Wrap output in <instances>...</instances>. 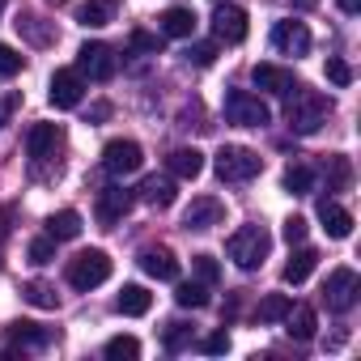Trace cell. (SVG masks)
Listing matches in <instances>:
<instances>
[{
	"label": "cell",
	"instance_id": "obj_26",
	"mask_svg": "<svg viewBox=\"0 0 361 361\" xmlns=\"http://www.w3.org/2000/svg\"><path fill=\"white\" fill-rule=\"evenodd\" d=\"M174 302L188 306V310H200V306H209V285L204 281H178L174 285Z\"/></svg>",
	"mask_w": 361,
	"mask_h": 361
},
{
	"label": "cell",
	"instance_id": "obj_7",
	"mask_svg": "<svg viewBox=\"0 0 361 361\" xmlns=\"http://www.w3.org/2000/svg\"><path fill=\"white\" fill-rule=\"evenodd\" d=\"M357 293H361V281H357V272H353V268H336V272L327 276V285H323V298H327V310H336V314H344V310H353V302H357Z\"/></svg>",
	"mask_w": 361,
	"mask_h": 361
},
{
	"label": "cell",
	"instance_id": "obj_11",
	"mask_svg": "<svg viewBox=\"0 0 361 361\" xmlns=\"http://www.w3.org/2000/svg\"><path fill=\"white\" fill-rule=\"evenodd\" d=\"M213 35L221 43H243L247 39V13L238 5H217L213 9Z\"/></svg>",
	"mask_w": 361,
	"mask_h": 361
},
{
	"label": "cell",
	"instance_id": "obj_45",
	"mask_svg": "<svg viewBox=\"0 0 361 361\" xmlns=\"http://www.w3.org/2000/svg\"><path fill=\"white\" fill-rule=\"evenodd\" d=\"M340 9H344V13L353 18V13H361V0H340Z\"/></svg>",
	"mask_w": 361,
	"mask_h": 361
},
{
	"label": "cell",
	"instance_id": "obj_34",
	"mask_svg": "<svg viewBox=\"0 0 361 361\" xmlns=\"http://www.w3.org/2000/svg\"><path fill=\"white\" fill-rule=\"evenodd\" d=\"M26 255H30V264H39V268L51 264V259H56V238H35V243L26 247Z\"/></svg>",
	"mask_w": 361,
	"mask_h": 361
},
{
	"label": "cell",
	"instance_id": "obj_14",
	"mask_svg": "<svg viewBox=\"0 0 361 361\" xmlns=\"http://www.w3.org/2000/svg\"><path fill=\"white\" fill-rule=\"evenodd\" d=\"M132 204H136V196H132L128 188H106V192L98 196V209H94V213H98V221H102V226H115L119 217H128V213H132Z\"/></svg>",
	"mask_w": 361,
	"mask_h": 361
},
{
	"label": "cell",
	"instance_id": "obj_6",
	"mask_svg": "<svg viewBox=\"0 0 361 361\" xmlns=\"http://www.w3.org/2000/svg\"><path fill=\"white\" fill-rule=\"evenodd\" d=\"M81 94H85V77L77 68H56L51 73V85H47V98L56 111H73L81 106Z\"/></svg>",
	"mask_w": 361,
	"mask_h": 361
},
{
	"label": "cell",
	"instance_id": "obj_40",
	"mask_svg": "<svg viewBox=\"0 0 361 361\" xmlns=\"http://www.w3.org/2000/svg\"><path fill=\"white\" fill-rule=\"evenodd\" d=\"M132 47H136V51H153V56H157L161 39H157V35H145V30H132Z\"/></svg>",
	"mask_w": 361,
	"mask_h": 361
},
{
	"label": "cell",
	"instance_id": "obj_4",
	"mask_svg": "<svg viewBox=\"0 0 361 361\" xmlns=\"http://www.w3.org/2000/svg\"><path fill=\"white\" fill-rule=\"evenodd\" d=\"M226 119L238 123V128H268L272 111H268V102H264L259 94H251V90H230V94H226Z\"/></svg>",
	"mask_w": 361,
	"mask_h": 361
},
{
	"label": "cell",
	"instance_id": "obj_41",
	"mask_svg": "<svg viewBox=\"0 0 361 361\" xmlns=\"http://www.w3.org/2000/svg\"><path fill=\"white\" fill-rule=\"evenodd\" d=\"M306 238V217H289L285 221V243L293 247V243H302Z\"/></svg>",
	"mask_w": 361,
	"mask_h": 361
},
{
	"label": "cell",
	"instance_id": "obj_3",
	"mask_svg": "<svg viewBox=\"0 0 361 361\" xmlns=\"http://www.w3.org/2000/svg\"><path fill=\"white\" fill-rule=\"evenodd\" d=\"M259 170H264V157L247 145H226L217 153V178L221 183H251Z\"/></svg>",
	"mask_w": 361,
	"mask_h": 361
},
{
	"label": "cell",
	"instance_id": "obj_43",
	"mask_svg": "<svg viewBox=\"0 0 361 361\" xmlns=\"http://www.w3.org/2000/svg\"><path fill=\"white\" fill-rule=\"evenodd\" d=\"M226 348H230V336H226V331H213V336L204 340V353H226Z\"/></svg>",
	"mask_w": 361,
	"mask_h": 361
},
{
	"label": "cell",
	"instance_id": "obj_27",
	"mask_svg": "<svg viewBox=\"0 0 361 361\" xmlns=\"http://www.w3.org/2000/svg\"><path fill=\"white\" fill-rule=\"evenodd\" d=\"M289 306H293V298H289V293H268V298H259L255 319H259V323H281V319L289 314Z\"/></svg>",
	"mask_w": 361,
	"mask_h": 361
},
{
	"label": "cell",
	"instance_id": "obj_36",
	"mask_svg": "<svg viewBox=\"0 0 361 361\" xmlns=\"http://www.w3.org/2000/svg\"><path fill=\"white\" fill-rule=\"evenodd\" d=\"M213 60H217V43H192V47H188V64L209 68Z\"/></svg>",
	"mask_w": 361,
	"mask_h": 361
},
{
	"label": "cell",
	"instance_id": "obj_18",
	"mask_svg": "<svg viewBox=\"0 0 361 361\" xmlns=\"http://www.w3.org/2000/svg\"><path fill=\"white\" fill-rule=\"evenodd\" d=\"M56 145H60V128H56V123H35V128L26 132V153H30L35 161L51 157Z\"/></svg>",
	"mask_w": 361,
	"mask_h": 361
},
{
	"label": "cell",
	"instance_id": "obj_19",
	"mask_svg": "<svg viewBox=\"0 0 361 361\" xmlns=\"http://www.w3.org/2000/svg\"><path fill=\"white\" fill-rule=\"evenodd\" d=\"M149 306H153V293H149L145 285H123V289H119V298H115V310H119V314H128V319L149 314Z\"/></svg>",
	"mask_w": 361,
	"mask_h": 361
},
{
	"label": "cell",
	"instance_id": "obj_20",
	"mask_svg": "<svg viewBox=\"0 0 361 361\" xmlns=\"http://www.w3.org/2000/svg\"><path fill=\"white\" fill-rule=\"evenodd\" d=\"M140 200L145 204H153V209H170L174 200H178V192H174V178H145L140 183Z\"/></svg>",
	"mask_w": 361,
	"mask_h": 361
},
{
	"label": "cell",
	"instance_id": "obj_38",
	"mask_svg": "<svg viewBox=\"0 0 361 361\" xmlns=\"http://www.w3.org/2000/svg\"><path fill=\"white\" fill-rule=\"evenodd\" d=\"M39 22H43V18H18L13 26H18V30H26V35H30V39H35L39 47H47V43H51V35H47V30H43Z\"/></svg>",
	"mask_w": 361,
	"mask_h": 361
},
{
	"label": "cell",
	"instance_id": "obj_2",
	"mask_svg": "<svg viewBox=\"0 0 361 361\" xmlns=\"http://www.w3.org/2000/svg\"><path fill=\"white\" fill-rule=\"evenodd\" d=\"M226 251H230V259L243 268V272H251V268H259L268 255H272V234L264 230V226H243V230H234L230 234V243H226Z\"/></svg>",
	"mask_w": 361,
	"mask_h": 361
},
{
	"label": "cell",
	"instance_id": "obj_13",
	"mask_svg": "<svg viewBox=\"0 0 361 361\" xmlns=\"http://www.w3.org/2000/svg\"><path fill=\"white\" fill-rule=\"evenodd\" d=\"M221 217H226V209H221V200H217V196H196V200H192V209L183 213V226H188V230H196V234H204V230L221 226Z\"/></svg>",
	"mask_w": 361,
	"mask_h": 361
},
{
	"label": "cell",
	"instance_id": "obj_28",
	"mask_svg": "<svg viewBox=\"0 0 361 361\" xmlns=\"http://www.w3.org/2000/svg\"><path fill=\"white\" fill-rule=\"evenodd\" d=\"M310 188H314V170L306 161H298V166L285 170V192L289 196H310Z\"/></svg>",
	"mask_w": 361,
	"mask_h": 361
},
{
	"label": "cell",
	"instance_id": "obj_37",
	"mask_svg": "<svg viewBox=\"0 0 361 361\" xmlns=\"http://www.w3.org/2000/svg\"><path fill=\"white\" fill-rule=\"evenodd\" d=\"M192 264H196V276H200L204 285H217V281H221V264H217L213 255H196Z\"/></svg>",
	"mask_w": 361,
	"mask_h": 361
},
{
	"label": "cell",
	"instance_id": "obj_8",
	"mask_svg": "<svg viewBox=\"0 0 361 361\" xmlns=\"http://www.w3.org/2000/svg\"><path fill=\"white\" fill-rule=\"evenodd\" d=\"M102 166H106V174H115V178L136 174V170L145 166V149H140L136 140H111V145L102 149Z\"/></svg>",
	"mask_w": 361,
	"mask_h": 361
},
{
	"label": "cell",
	"instance_id": "obj_35",
	"mask_svg": "<svg viewBox=\"0 0 361 361\" xmlns=\"http://www.w3.org/2000/svg\"><path fill=\"white\" fill-rule=\"evenodd\" d=\"M348 183V157H327V188L340 192Z\"/></svg>",
	"mask_w": 361,
	"mask_h": 361
},
{
	"label": "cell",
	"instance_id": "obj_23",
	"mask_svg": "<svg viewBox=\"0 0 361 361\" xmlns=\"http://www.w3.org/2000/svg\"><path fill=\"white\" fill-rule=\"evenodd\" d=\"M77 234H81V213H77V209H60V213L47 217V238L68 243V238H77Z\"/></svg>",
	"mask_w": 361,
	"mask_h": 361
},
{
	"label": "cell",
	"instance_id": "obj_9",
	"mask_svg": "<svg viewBox=\"0 0 361 361\" xmlns=\"http://www.w3.org/2000/svg\"><path fill=\"white\" fill-rule=\"evenodd\" d=\"M77 73L90 81H111L115 77V51L106 43H85L77 51Z\"/></svg>",
	"mask_w": 361,
	"mask_h": 361
},
{
	"label": "cell",
	"instance_id": "obj_12",
	"mask_svg": "<svg viewBox=\"0 0 361 361\" xmlns=\"http://www.w3.org/2000/svg\"><path fill=\"white\" fill-rule=\"evenodd\" d=\"M272 47L276 51H285V56H306L310 51V30L302 26V22H276L272 26Z\"/></svg>",
	"mask_w": 361,
	"mask_h": 361
},
{
	"label": "cell",
	"instance_id": "obj_29",
	"mask_svg": "<svg viewBox=\"0 0 361 361\" xmlns=\"http://www.w3.org/2000/svg\"><path fill=\"white\" fill-rule=\"evenodd\" d=\"M22 298H26L30 306H39V310H56V306H60L56 289H51V285H43V281H26V285H22Z\"/></svg>",
	"mask_w": 361,
	"mask_h": 361
},
{
	"label": "cell",
	"instance_id": "obj_30",
	"mask_svg": "<svg viewBox=\"0 0 361 361\" xmlns=\"http://www.w3.org/2000/svg\"><path fill=\"white\" fill-rule=\"evenodd\" d=\"M77 22H81L85 30H98V26L111 22V5H106V0H85V5L77 9Z\"/></svg>",
	"mask_w": 361,
	"mask_h": 361
},
{
	"label": "cell",
	"instance_id": "obj_33",
	"mask_svg": "<svg viewBox=\"0 0 361 361\" xmlns=\"http://www.w3.org/2000/svg\"><path fill=\"white\" fill-rule=\"evenodd\" d=\"M22 64H26V56H22V51H13L9 43H0V77H18V73H22Z\"/></svg>",
	"mask_w": 361,
	"mask_h": 361
},
{
	"label": "cell",
	"instance_id": "obj_24",
	"mask_svg": "<svg viewBox=\"0 0 361 361\" xmlns=\"http://www.w3.org/2000/svg\"><path fill=\"white\" fill-rule=\"evenodd\" d=\"M314 264H319V251H314V247H298V251L289 255V264H285V285H302V281L314 272Z\"/></svg>",
	"mask_w": 361,
	"mask_h": 361
},
{
	"label": "cell",
	"instance_id": "obj_39",
	"mask_svg": "<svg viewBox=\"0 0 361 361\" xmlns=\"http://www.w3.org/2000/svg\"><path fill=\"white\" fill-rule=\"evenodd\" d=\"M188 323H166V348H183L188 344Z\"/></svg>",
	"mask_w": 361,
	"mask_h": 361
},
{
	"label": "cell",
	"instance_id": "obj_31",
	"mask_svg": "<svg viewBox=\"0 0 361 361\" xmlns=\"http://www.w3.org/2000/svg\"><path fill=\"white\" fill-rule=\"evenodd\" d=\"M102 353H106L111 361H123V357L132 361V357H140V340H136V336H115V340H106Z\"/></svg>",
	"mask_w": 361,
	"mask_h": 361
},
{
	"label": "cell",
	"instance_id": "obj_17",
	"mask_svg": "<svg viewBox=\"0 0 361 361\" xmlns=\"http://www.w3.org/2000/svg\"><path fill=\"white\" fill-rule=\"evenodd\" d=\"M157 26H161L166 39H192V35H196V13L183 9V5H174V9H166V13L157 18Z\"/></svg>",
	"mask_w": 361,
	"mask_h": 361
},
{
	"label": "cell",
	"instance_id": "obj_1",
	"mask_svg": "<svg viewBox=\"0 0 361 361\" xmlns=\"http://www.w3.org/2000/svg\"><path fill=\"white\" fill-rule=\"evenodd\" d=\"M327 115H331V98H327V94H319V90H302V85L289 94L285 123H289L298 136H314V132L327 123Z\"/></svg>",
	"mask_w": 361,
	"mask_h": 361
},
{
	"label": "cell",
	"instance_id": "obj_21",
	"mask_svg": "<svg viewBox=\"0 0 361 361\" xmlns=\"http://www.w3.org/2000/svg\"><path fill=\"white\" fill-rule=\"evenodd\" d=\"M9 344H22V348H47V344H51V331H43V327L30 323V319H18V323H9Z\"/></svg>",
	"mask_w": 361,
	"mask_h": 361
},
{
	"label": "cell",
	"instance_id": "obj_42",
	"mask_svg": "<svg viewBox=\"0 0 361 361\" xmlns=\"http://www.w3.org/2000/svg\"><path fill=\"white\" fill-rule=\"evenodd\" d=\"M13 111H18V94H0V128L13 119Z\"/></svg>",
	"mask_w": 361,
	"mask_h": 361
},
{
	"label": "cell",
	"instance_id": "obj_22",
	"mask_svg": "<svg viewBox=\"0 0 361 361\" xmlns=\"http://www.w3.org/2000/svg\"><path fill=\"white\" fill-rule=\"evenodd\" d=\"M166 161H170L174 178H200V170H204V153L200 149H174Z\"/></svg>",
	"mask_w": 361,
	"mask_h": 361
},
{
	"label": "cell",
	"instance_id": "obj_46",
	"mask_svg": "<svg viewBox=\"0 0 361 361\" xmlns=\"http://www.w3.org/2000/svg\"><path fill=\"white\" fill-rule=\"evenodd\" d=\"M0 9H5V0H0Z\"/></svg>",
	"mask_w": 361,
	"mask_h": 361
},
{
	"label": "cell",
	"instance_id": "obj_5",
	"mask_svg": "<svg viewBox=\"0 0 361 361\" xmlns=\"http://www.w3.org/2000/svg\"><path fill=\"white\" fill-rule=\"evenodd\" d=\"M106 276H111V255L98 251V247H90V251L68 259V285L73 289H98Z\"/></svg>",
	"mask_w": 361,
	"mask_h": 361
},
{
	"label": "cell",
	"instance_id": "obj_15",
	"mask_svg": "<svg viewBox=\"0 0 361 361\" xmlns=\"http://www.w3.org/2000/svg\"><path fill=\"white\" fill-rule=\"evenodd\" d=\"M319 221H323L327 238H348L353 234V213L336 200H319Z\"/></svg>",
	"mask_w": 361,
	"mask_h": 361
},
{
	"label": "cell",
	"instance_id": "obj_44",
	"mask_svg": "<svg viewBox=\"0 0 361 361\" xmlns=\"http://www.w3.org/2000/svg\"><path fill=\"white\" fill-rule=\"evenodd\" d=\"M289 5H293V9H298V13H310V9H314V5H319V0H289Z\"/></svg>",
	"mask_w": 361,
	"mask_h": 361
},
{
	"label": "cell",
	"instance_id": "obj_10",
	"mask_svg": "<svg viewBox=\"0 0 361 361\" xmlns=\"http://www.w3.org/2000/svg\"><path fill=\"white\" fill-rule=\"evenodd\" d=\"M251 81H255L264 94H276V98H289V94L298 90V77H293L289 68H281V64H255V68H251Z\"/></svg>",
	"mask_w": 361,
	"mask_h": 361
},
{
	"label": "cell",
	"instance_id": "obj_25",
	"mask_svg": "<svg viewBox=\"0 0 361 361\" xmlns=\"http://www.w3.org/2000/svg\"><path fill=\"white\" fill-rule=\"evenodd\" d=\"M289 336L293 340H310L314 336V327H319V314H314V306H289Z\"/></svg>",
	"mask_w": 361,
	"mask_h": 361
},
{
	"label": "cell",
	"instance_id": "obj_32",
	"mask_svg": "<svg viewBox=\"0 0 361 361\" xmlns=\"http://www.w3.org/2000/svg\"><path fill=\"white\" fill-rule=\"evenodd\" d=\"M323 73H327V81H331L336 90H348V85H353V68H348V64H344L340 56H327Z\"/></svg>",
	"mask_w": 361,
	"mask_h": 361
},
{
	"label": "cell",
	"instance_id": "obj_16",
	"mask_svg": "<svg viewBox=\"0 0 361 361\" xmlns=\"http://www.w3.org/2000/svg\"><path fill=\"white\" fill-rule=\"evenodd\" d=\"M140 268H145L153 281H178V259H174L166 247H149V251H140Z\"/></svg>",
	"mask_w": 361,
	"mask_h": 361
}]
</instances>
